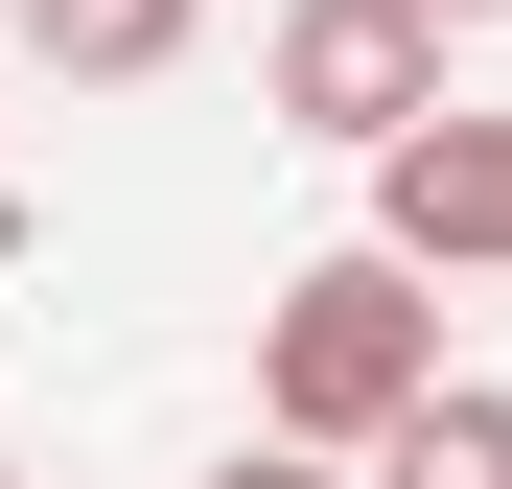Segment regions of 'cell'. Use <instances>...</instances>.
Masks as SVG:
<instances>
[{"mask_svg":"<svg viewBox=\"0 0 512 489\" xmlns=\"http://www.w3.org/2000/svg\"><path fill=\"white\" fill-rule=\"evenodd\" d=\"M419 396H443V303H419V257H396V233H373V257H303L280 326H256V420L326 443V466H373Z\"/></svg>","mask_w":512,"mask_h":489,"instance_id":"6da1fadb","label":"cell"},{"mask_svg":"<svg viewBox=\"0 0 512 489\" xmlns=\"http://www.w3.org/2000/svg\"><path fill=\"white\" fill-rule=\"evenodd\" d=\"M280 117L303 140H419L443 117V0H280Z\"/></svg>","mask_w":512,"mask_h":489,"instance_id":"7a4b0ae2","label":"cell"},{"mask_svg":"<svg viewBox=\"0 0 512 489\" xmlns=\"http://www.w3.org/2000/svg\"><path fill=\"white\" fill-rule=\"evenodd\" d=\"M373 233H396L419 280H443V257L512 280V117H419V140H373Z\"/></svg>","mask_w":512,"mask_h":489,"instance_id":"3957f363","label":"cell"},{"mask_svg":"<svg viewBox=\"0 0 512 489\" xmlns=\"http://www.w3.org/2000/svg\"><path fill=\"white\" fill-rule=\"evenodd\" d=\"M210 0H24V70H70V94H140V70H187Z\"/></svg>","mask_w":512,"mask_h":489,"instance_id":"277c9868","label":"cell"},{"mask_svg":"<svg viewBox=\"0 0 512 489\" xmlns=\"http://www.w3.org/2000/svg\"><path fill=\"white\" fill-rule=\"evenodd\" d=\"M373 489H512V396H489V373H443V396L373 443Z\"/></svg>","mask_w":512,"mask_h":489,"instance_id":"5b68a950","label":"cell"},{"mask_svg":"<svg viewBox=\"0 0 512 489\" xmlns=\"http://www.w3.org/2000/svg\"><path fill=\"white\" fill-rule=\"evenodd\" d=\"M210 489H326V443H233V466H210Z\"/></svg>","mask_w":512,"mask_h":489,"instance_id":"8992f818","label":"cell"},{"mask_svg":"<svg viewBox=\"0 0 512 489\" xmlns=\"http://www.w3.org/2000/svg\"><path fill=\"white\" fill-rule=\"evenodd\" d=\"M443 24H512V0H443Z\"/></svg>","mask_w":512,"mask_h":489,"instance_id":"52a82bcc","label":"cell"},{"mask_svg":"<svg viewBox=\"0 0 512 489\" xmlns=\"http://www.w3.org/2000/svg\"><path fill=\"white\" fill-rule=\"evenodd\" d=\"M0 489H24V466H0Z\"/></svg>","mask_w":512,"mask_h":489,"instance_id":"ba28073f","label":"cell"}]
</instances>
